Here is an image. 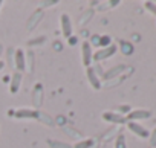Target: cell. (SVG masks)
<instances>
[{
    "instance_id": "2",
    "label": "cell",
    "mask_w": 156,
    "mask_h": 148,
    "mask_svg": "<svg viewBox=\"0 0 156 148\" xmlns=\"http://www.w3.org/2000/svg\"><path fill=\"white\" fill-rule=\"evenodd\" d=\"M151 118V112L150 110H130V113L126 115V121L127 122H138V121H144V119H148Z\"/></svg>"
},
{
    "instance_id": "3",
    "label": "cell",
    "mask_w": 156,
    "mask_h": 148,
    "mask_svg": "<svg viewBox=\"0 0 156 148\" xmlns=\"http://www.w3.org/2000/svg\"><path fill=\"white\" fill-rule=\"evenodd\" d=\"M116 50H118L116 44H110V46H107V47H103V49L97 50V52L94 53V60H95V61H103V60H107V58L113 57V55L116 53Z\"/></svg>"
},
{
    "instance_id": "5",
    "label": "cell",
    "mask_w": 156,
    "mask_h": 148,
    "mask_svg": "<svg viewBox=\"0 0 156 148\" xmlns=\"http://www.w3.org/2000/svg\"><path fill=\"white\" fill-rule=\"evenodd\" d=\"M60 26H61V32L66 38L72 37V20L67 14H61L60 15Z\"/></svg>"
},
{
    "instance_id": "1",
    "label": "cell",
    "mask_w": 156,
    "mask_h": 148,
    "mask_svg": "<svg viewBox=\"0 0 156 148\" xmlns=\"http://www.w3.org/2000/svg\"><path fill=\"white\" fill-rule=\"evenodd\" d=\"M81 61H83V66L86 67H90V63L94 61V50H92L90 41L81 43Z\"/></svg>"
},
{
    "instance_id": "13",
    "label": "cell",
    "mask_w": 156,
    "mask_h": 148,
    "mask_svg": "<svg viewBox=\"0 0 156 148\" xmlns=\"http://www.w3.org/2000/svg\"><path fill=\"white\" fill-rule=\"evenodd\" d=\"M94 145V139H83V140H80V142H76L75 145H73V148H90Z\"/></svg>"
},
{
    "instance_id": "17",
    "label": "cell",
    "mask_w": 156,
    "mask_h": 148,
    "mask_svg": "<svg viewBox=\"0 0 156 148\" xmlns=\"http://www.w3.org/2000/svg\"><path fill=\"white\" fill-rule=\"evenodd\" d=\"M144 6L147 8V11H150V12H153V14L156 15V3H151V2H145V3H144Z\"/></svg>"
},
{
    "instance_id": "6",
    "label": "cell",
    "mask_w": 156,
    "mask_h": 148,
    "mask_svg": "<svg viewBox=\"0 0 156 148\" xmlns=\"http://www.w3.org/2000/svg\"><path fill=\"white\" fill-rule=\"evenodd\" d=\"M86 77H87V80H89L92 89H95V90H100V89H101V80H100V77L97 75V70H95L94 67H87V69H86Z\"/></svg>"
},
{
    "instance_id": "8",
    "label": "cell",
    "mask_w": 156,
    "mask_h": 148,
    "mask_svg": "<svg viewBox=\"0 0 156 148\" xmlns=\"http://www.w3.org/2000/svg\"><path fill=\"white\" fill-rule=\"evenodd\" d=\"M127 128H129L133 134H136L138 137L145 139V137H148V136H150L148 130H145V128H144L142 125H139L138 122H127Z\"/></svg>"
},
{
    "instance_id": "7",
    "label": "cell",
    "mask_w": 156,
    "mask_h": 148,
    "mask_svg": "<svg viewBox=\"0 0 156 148\" xmlns=\"http://www.w3.org/2000/svg\"><path fill=\"white\" fill-rule=\"evenodd\" d=\"M14 61H16V69H17V72H20V73H22V72L26 69V57H25L23 49H16Z\"/></svg>"
},
{
    "instance_id": "11",
    "label": "cell",
    "mask_w": 156,
    "mask_h": 148,
    "mask_svg": "<svg viewBox=\"0 0 156 148\" xmlns=\"http://www.w3.org/2000/svg\"><path fill=\"white\" fill-rule=\"evenodd\" d=\"M124 69H126V66H115V67H112L109 72H106L104 75H103V80H104V81H107V80H112L113 77L119 75V73H121Z\"/></svg>"
},
{
    "instance_id": "10",
    "label": "cell",
    "mask_w": 156,
    "mask_h": 148,
    "mask_svg": "<svg viewBox=\"0 0 156 148\" xmlns=\"http://www.w3.org/2000/svg\"><path fill=\"white\" fill-rule=\"evenodd\" d=\"M16 118H19V119H35L37 116H38V113L37 112H34V110H28V108H22V110H17L16 113Z\"/></svg>"
},
{
    "instance_id": "9",
    "label": "cell",
    "mask_w": 156,
    "mask_h": 148,
    "mask_svg": "<svg viewBox=\"0 0 156 148\" xmlns=\"http://www.w3.org/2000/svg\"><path fill=\"white\" fill-rule=\"evenodd\" d=\"M22 81H23V77H22V73L20 72H16L12 78H11V84H9V92L11 93H17L20 86H22Z\"/></svg>"
},
{
    "instance_id": "19",
    "label": "cell",
    "mask_w": 156,
    "mask_h": 148,
    "mask_svg": "<svg viewBox=\"0 0 156 148\" xmlns=\"http://www.w3.org/2000/svg\"><path fill=\"white\" fill-rule=\"evenodd\" d=\"M116 113H119V115H122V113H130V107H129V105H119Z\"/></svg>"
},
{
    "instance_id": "18",
    "label": "cell",
    "mask_w": 156,
    "mask_h": 148,
    "mask_svg": "<svg viewBox=\"0 0 156 148\" xmlns=\"http://www.w3.org/2000/svg\"><path fill=\"white\" fill-rule=\"evenodd\" d=\"M148 139H150V145L151 146H156V128L151 131V134L148 136Z\"/></svg>"
},
{
    "instance_id": "14",
    "label": "cell",
    "mask_w": 156,
    "mask_h": 148,
    "mask_svg": "<svg viewBox=\"0 0 156 148\" xmlns=\"http://www.w3.org/2000/svg\"><path fill=\"white\" fill-rule=\"evenodd\" d=\"M115 148H127V143H126V137L122 134H119L115 140Z\"/></svg>"
},
{
    "instance_id": "4",
    "label": "cell",
    "mask_w": 156,
    "mask_h": 148,
    "mask_svg": "<svg viewBox=\"0 0 156 148\" xmlns=\"http://www.w3.org/2000/svg\"><path fill=\"white\" fill-rule=\"evenodd\" d=\"M101 118H103V121L110 122V124H116V125L127 124L126 116H122V115H119V113H116V112H104V113L101 115Z\"/></svg>"
},
{
    "instance_id": "21",
    "label": "cell",
    "mask_w": 156,
    "mask_h": 148,
    "mask_svg": "<svg viewBox=\"0 0 156 148\" xmlns=\"http://www.w3.org/2000/svg\"><path fill=\"white\" fill-rule=\"evenodd\" d=\"M3 67H5V63H3V61H2V60H0V70H2V69H3Z\"/></svg>"
},
{
    "instance_id": "22",
    "label": "cell",
    "mask_w": 156,
    "mask_h": 148,
    "mask_svg": "<svg viewBox=\"0 0 156 148\" xmlns=\"http://www.w3.org/2000/svg\"><path fill=\"white\" fill-rule=\"evenodd\" d=\"M2 5H3V2H2V0H0V8H2Z\"/></svg>"
},
{
    "instance_id": "16",
    "label": "cell",
    "mask_w": 156,
    "mask_h": 148,
    "mask_svg": "<svg viewBox=\"0 0 156 148\" xmlns=\"http://www.w3.org/2000/svg\"><path fill=\"white\" fill-rule=\"evenodd\" d=\"M121 47H122V52H124V53H132V52H133V46H132L130 43H122Z\"/></svg>"
},
{
    "instance_id": "20",
    "label": "cell",
    "mask_w": 156,
    "mask_h": 148,
    "mask_svg": "<svg viewBox=\"0 0 156 148\" xmlns=\"http://www.w3.org/2000/svg\"><path fill=\"white\" fill-rule=\"evenodd\" d=\"M75 41H76V38H75V37H70V38H69V43H70V44H72V43H75Z\"/></svg>"
},
{
    "instance_id": "15",
    "label": "cell",
    "mask_w": 156,
    "mask_h": 148,
    "mask_svg": "<svg viewBox=\"0 0 156 148\" xmlns=\"http://www.w3.org/2000/svg\"><path fill=\"white\" fill-rule=\"evenodd\" d=\"M98 46L103 49V47H107V46H110V37H107V35H103V37H100V40H98Z\"/></svg>"
},
{
    "instance_id": "12",
    "label": "cell",
    "mask_w": 156,
    "mask_h": 148,
    "mask_svg": "<svg viewBox=\"0 0 156 148\" xmlns=\"http://www.w3.org/2000/svg\"><path fill=\"white\" fill-rule=\"evenodd\" d=\"M48 143H49V146H52V148H72V145H69V143H66V142L54 140V139H49Z\"/></svg>"
}]
</instances>
